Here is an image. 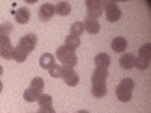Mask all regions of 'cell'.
<instances>
[{
    "label": "cell",
    "instance_id": "484cf974",
    "mask_svg": "<svg viewBox=\"0 0 151 113\" xmlns=\"http://www.w3.org/2000/svg\"><path fill=\"white\" fill-rule=\"evenodd\" d=\"M119 86H122L124 89H129V91L133 92V89H134V82H133L132 79H122L121 83H119Z\"/></svg>",
    "mask_w": 151,
    "mask_h": 113
},
{
    "label": "cell",
    "instance_id": "603a6c76",
    "mask_svg": "<svg viewBox=\"0 0 151 113\" xmlns=\"http://www.w3.org/2000/svg\"><path fill=\"white\" fill-rule=\"evenodd\" d=\"M85 32V26H83V23L82 21H76L73 26H71V33L70 35H74V36H77L80 38V35Z\"/></svg>",
    "mask_w": 151,
    "mask_h": 113
},
{
    "label": "cell",
    "instance_id": "9a60e30c",
    "mask_svg": "<svg viewBox=\"0 0 151 113\" xmlns=\"http://www.w3.org/2000/svg\"><path fill=\"white\" fill-rule=\"evenodd\" d=\"M83 26H85V30H86V32H89V33H92V35H95V33L100 32V23H98V20L86 18L85 23H83Z\"/></svg>",
    "mask_w": 151,
    "mask_h": 113
},
{
    "label": "cell",
    "instance_id": "6da1fadb",
    "mask_svg": "<svg viewBox=\"0 0 151 113\" xmlns=\"http://www.w3.org/2000/svg\"><path fill=\"white\" fill-rule=\"evenodd\" d=\"M56 57L62 64V67H70L74 68V65H77V56H76V50H71L65 45H62L56 50Z\"/></svg>",
    "mask_w": 151,
    "mask_h": 113
},
{
    "label": "cell",
    "instance_id": "cb8c5ba5",
    "mask_svg": "<svg viewBox=\"0 0 151 113\" xmlns=\"http://www.w3.org/2000/svg\"><path fill=\"white\" fill-rule=\"evenodd\" d=\"M134 67L141 71H145L150 67V59H144V57H137L134 60Z\"/></svg>",
    "mask_w": 151,
    "mask_h": 113
},
{
    "label": "cell",
    "instance_id": "2e32d148",
    "mask_svg": "<svg viewBox=\"0 0 151 113\" xmlns=\"http://www.w3.org/2000/svg\"><path fill=\"white\" fill-rule=\"evenodd\" d=\"M116 98L119 99V101H122V103H129L132 99V91L124 89L122 86L118 84V87H116Z\"/></svg>",
    "mask_w": 151,
    "mask_h": 113
},
{
    "label": "cell",
    "instance_id": "ac0fdd59",
    "mask_svg": "<svg viewBox=\"0 0 151 113\" xmlns=\"http://www.w3.org/2000/svg\"><path fill=\"white\" fill-rule=\"evenodd\" d=\"M40 95L41 94H38L36 91H33L32 87H27V89L24 91V94H23V98H24V101H27V103H35V101H38Z\"/></svg>",
    "mask_w": 151,
    "mask_h": 113
},
{
    "label": "cell",
    "instance_id": "ba28073f",
    "mask_svg": "<svg viewBox=\"0 0 151 113\" xmlns=\"http://www.w3.org/2000/svg\"><path fill=\"white\" fill-rule=\"evenodd\" d=\"M109 77V74H107V69H101V68H95L94 72H92V86L95 84H106V80Z\"/></svg>",
    "mask_w": 151,
    "mask_h": 113
},
{
    "label": "cell",
    "instance_id": "52a82bcc",
    "mask_svg": "<svg viewBox=\"0 0 151 113\" xmlns=\"http://www.w3.org/2000/svg\"><path fill=\"white\" fill-rule=\"evenodd\" d=\"M56 14V11H55V5L53 3H42L41 8H40V12H38V17H40L41 21H48L50 18H52L53 15Z\"/></svg>",
    "mask_w": 151,
    "mask_h": 113
},
{
    "label": "cell",
    "instance_id": "8fae6325",
    "mask_svg": "<svg viewBox=\"0 0 151 113\" xmlns=\"http://www.w3.org/2000/svg\"><path fill=\"white\" fill-rule=\"evenodd\" d=\"M110 65V57L106 53H98L95 56V67L97 68H101V69H107Z\"/></svg>",
    "mask_w": 151,
    "mask_h": 113
},
{
    "label": "cell",
    "instance_id": "9c48e42d",
    "mask_svg": "<svg viewBox=\"0 0 151 113\" xmlns=\"http://www.w3.org/2000/svg\"><path fill=\"white\" fill-rule=\"evenodd\" d=\"M29 20H30V11L27 8L21 6L15 11V21L18 24H27Z\"/></svg>",
    "mask_w": 151,
    "mask_h": 113
},
{
    "label": "cell",
    "instance_id": "3957f363",
    "mask_svg": "<svg viewBox=\"0 0 151 113\" xmlns=\"http://www.w3.org/2000/svg\"><path fill=\"white\" fill-rule=\"evenodd\" d=\"M85 5H86L88 18H91V20H98V17L103 14L101 2H98V0H86Z\"/></svg>",
    "mask_w": 151,
    "mask_h": 113
},
{
    "label": "cell",
    "instance_id": "277c9868",
    "mask_svg": "<svg viewBox=\"0 0 151 113\" xmlns=\"http://www.w3.org/2000/svg\"><path fill=\"white\" fill-rule=\"evenodd\" d=\"M60 77H62V80H64L68 86H71V87L77 86V84H79V82H80L79 74L74 71V68H70V67H62Z\"/></svg>",
    "mask_w": 151,
    "mask_h": 113
},
{
    "label": "cell",
    "instance_id": "7a4b0ae2",
    "mask_svg": "<svg viewBox=\"0 0 151 113\" xmlns=\"http://www.w3.org/2000/svg\"><path fill=\"white\" fill-rule=\"evenodd\" d=\"M103 9L106 11V18L110 23H116L121 18V9L116 2H101Z\"/></svg>",
    "mask_w": 151,
    "mask_h": 113
},
{
    "label": "cell",
    "instance_id": "4316f807",
    "mask_svg": "<svg viewBox=\"0 0 151 113\" xmlns=\"http://www.w3.org/2000/svg\"><path fill=\"white\" fill-rule=\"evenodd\" d=\"M48 72H50V75H52V77H55V79H59V77H60V72H62V67L55 64L52 68L48 69Z\"/></svg>",
    "mask_w": 151,
    "mask_h": 113
},
{
    "label": "cell",
    "instance_id": "5bb4252c",
    "mask_svg": "<svg viewBox=\"0 0 151 113\" xmlns=\"http://www.w3.org/2000/svg\"><path fill=\"white\" fill-rule=\"evenodd\" d=\"M55 64H56V62H55V56L50 54V53H44V54L41 56V59H40L41 68H42V69H47V71L52 68Z\"/></svg>",
    "mask_w": 151,
    "mask_h": 113
},
{
    "label": "cell",
    "instance_id": "4dcf8cb0",
    "mask_svg": "<svg viewBox=\"0 0 151 113\" xmlns=\"http://www.w3.org/2000/svg\"><path fill=\"white\" fill-rule=\"evenodd\" d=\"M2 89H3V83L0 82V92H2Z\"/></svg>",
    "mask_w": 151,
    "mask_h": 113
},
{
    "label": "cell",
    "instance_id": "30bf717a",
    "mask_svg": "<svg viewBox=\"0 0 151 113\" xmlns=\"http://www.w3.org/2000/svg\"><path fill=\"white\" fill-rule=\"evenodd\" d=\"M134 60H136V57H134L133 54L124 53V54L119 57V65H121L122 69H132V68L134 67Z\"/></svg>",
    "mask_w": 151,
    "mask_h": 113
},
{
    "label": "cell",
    "instance_id": "7402d4cb",
    "mask_svg": "<svg viewBox=\"0 0 151 113\" xmlns=\"http://www.w3.org/2000/svg\"><path fill=\"white\" fill-rule=\"evenodd\" d=\"M44 80L41 79V77H35V79H32V82H30V87L33 91H36L38 94H42V91H44Z\"/></svg>",
    "mask_w": 151,
    "mask_h": 113
},
{
    "label": "cell",
    "instance_id": "8992f818",
    "mask_svg": "<svg viewBox=\"0 0 151 113\" xmlns=\"http://www.w3.org/2000/svg\"><path fill=\"white\" fill-rule=\"evenodd\" d=\"M36 42H38L36 35H35V33H29V35H24V36L21 38L20 42H18V45L23 47L27 53H32L33 50H35V47H36Z\"/></svg>",
    "mask_w": 151,
    "mask_h": 113
},
{
    "label": "cell",
    "instance_id": "e0dca14e",
    "mask_svg": "<svg viewBox=\"0 0 151 113\" xmlns=\"http://www.w3.org/2000/svg\"><path fill=\"white\" fill-rule=\"evenodd\" d=\"M27 56H29V53L24 50L23 47H20V45H17L15 48H14V54H12V59H14L15 62H24L27 59Z\"/></svg>",
    "mask_w": 151,
    "mask_h": 113
},
{
    "label": "cell",
    "instance_id": "f546056e",
    "mask_svg": "<svg viewBox=\"0 0 151 113\" xmlns=\"http://www.w3.org/2000/svg\"><path fill=\"white\" fill-rule=\"evenodd\" d=\"M2 74H3V67L0 65V75H2Z\"/></svg>",
    "mask_w": 151,
    "mask_h": 113
},
{
    "label": "cell",
    "instance_id": "83f0119b",
    "mask_svg": "<svg viewBox=\"0 0 151 113\" xmlns=\"http://www.w3.org/2000/svg\"><path fill=\"white\" fill-rule=\"evenodd\" d=\"M12 24L11 23H5V24H2V35L0 36H9V33L12 32Z\"/></svg>",
    "mask_w": 151,
    "mask_h": 113
},
{
    "label": "cell",
    "instance_id": "d6a6232c",
    "mask_svg": "<svg viewBox=\"0 0 151 113\" xmlns=\"http://www.w3.org/2000/svg\"><path fill=\"white\" fill-rule=\"evenodd\" d=\"M0 35H2V26H0Z\"/></svg>",
    "mask_w": 151,
    "mask_h": 113
},
{
    "label": "cell",
    "instance_id": "4fadbf2b",
    "mask_svg": "<svg viewBox=\"0 0 151 113\" xmlns=\"http://www.w3.org/2000/svg\"><path fill=\"white\" fill-rule=\"evenodd\" d=\"M55 11H56L58 15L67 17V15H70V12H71V5H70V2H58L55 5Z\"/></svg>",
    "mask_w": 151,
    "mask_h": 113
},
{
    "label": "cell",
    "instance_id": "d6986e66",
    "mask_svg": "<svg viewBox=\"0 0 151 113\" xmlns=\"http://www.w3.org/2000/svg\"><path fill=\"white\" fill-rule=\"evenodd\" d=\"M80 44H82L80 38L74 36V35H68V36L65 38V47H68V48H71V50H76L77 47H80Z\"/></svg>",
    "mask_w": 151,
    "mask_h": 113
},
{
    "label": "cell",
    "instance_id": "1f68e13d",
    "mask_svg": "<svg viewBox=\"0 0 151 113\" xmlns=\"http://www.w3.org/2000/svg\"><path fill=\"white\" fill-rule=\"evenodd\" d=\"M77 113H89V112H86V110H80V112H77Z\"/></svg>",
    "mask_w": 151,
    "mask_h": 113
},
{
    "label": "cell",
    "instance_id": "ffe728a7",
    "mask_svg": "<svg viewBox=\"0 0 151 113\" xmlns=\"http://www.w3.org/2000/svg\"><path fill=\"white\" fill-rule=\"evenodd\" d=\"M91 94H92L95 98H103V97L107 94V86H106V84H95V86H92Z\"/></svg>",
    "mask_w": 151,
    "mask_h": 113
},
{
    "label": "cell",
    "instance_id": "5b68a950",
    "mask_svg": "<svg viewBox=\"0 0 151 113\" xmlns=\"http://www.w3.org/2000/svg\"><path fill=\"white\" fill-rule=\"evenodd\" d=\"M12 54H14V47L11 44L9 36H0V57L9 60L12 59Z\"/></svg>",
    "mask_w": 151,
    "mask_h": 113
},
{
    "label": "cell",
    "instance_id": "d4e9b609",
    "mask_svg": "<svg viewBox=\"0 0 151 113\" xmlns=\"http://www.w3.org/2000/svg\"><path fill=\"white\" fill-rule=\"evenodd\" d=\"M139 57H144V59H150V56H151V44H144L141 48H139Z\"/></svg>",
    "mask_w": 151,
    "mask_h": 113
},
{
    "label": "cell",
    "instance_id": "7c38bea8",
    "mask_svg": "<svg viewBox=\"0 0 151 113\" xmlns=\"http://www.w3.org/2000/svg\"><path fill=\"white\" fill-rule=\"evenodd\" d=\"M125 48H127V41L122 36H116L115 39L112 41V50L116 53H124Z\"/></svg>",
    "mask_w": 151,
    "mask_h": 113
},
{
    "label": "cell",
    "instance_id": "f1b7e54d",
    "mask_svg": "<svg viewBox=\"0 0 151 113\" xmlns=\"http://www.w3.org/2000/svg\"><path fill=\"white\" fill-rule=\"evenodd\" d=\"M38 113H56L53 107H47V109H40V112Z\"/></svg>",
    "mask_w": 151,
    "mask_h": 113
},
{
    "label": "cell",
    "instance_id": "44dd1931",
    "mask_svg": "<svg viewBox=\"0 0 151 113\" xmlns=\"http://www.w3.org/2000/svg\"><path fill=\"white\" fill-rule=\"evenodd\" d=\"M36 103L40 104V109H47V107H52L53 98L50 97V95H47V94H41Z\"/></svg>",
    "mask_w": 151,
    "mask_h": 113
}]
</instances>
